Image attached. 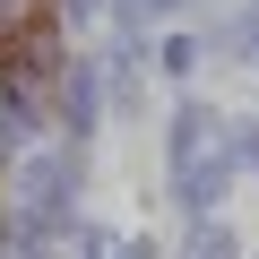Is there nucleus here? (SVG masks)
Returning a JSON list of instances; mask_svg holds the SVG:
<instances>
[{"label": "nucleus", "mask_w": 259, "mask_h": 259, "mask_svg": "<svg viewBox=\"0 0 259 259\" xmlns=\"http://www.w3.org/2000/svg\"><path fill=\"white\" fill-rule=\"evenodd\" d=\"M199 164H216V112L182 104L173 112V173H199Z\"/></svg>", "instance_id": "obj_1"}, {"label": "nucleus", "mask_w": 259, "mask_h": 259, "mask_svg": "<svg viewBox=\"0 0 259 259\" xmlns=\"http://www.w3.org/2000/svg\"><path fill=\"white\" fill-rule=\"evenodd\" d=\"M61 199H69V156L26 164V225H52V216H61Z\"/></svg>", "instance_id": "obj_2"}, {"label": "nucleus", "mask_w": 259, "mask_h": 259, "mask_svg": "<svg viewBox=\"0 0 259 259\" xmlns=\"http://www.w3.org/2000/svg\"><path fill=\"white\" fill-rule=\"evenodd\" d=\"M225 164H233V173H242V164L259 173V121H242V130H233V147H225Z\"/></svg>", "instance_id": "obj_3"}, {"label": "nucleus", "mask_w": 259, "mask_h": 259, "mask_svg": "<svg viewBox=\"0 0 259 259\" xmlns=\"http://www.w3.org/2000/svg\"><path fill=\"white\" fill-rule=\"evenodd\" d=\"M104 259H164L156 233H130V242H104Z\"/></svg>", "instance_id": "obj_4"}, {"label": "nucleus", "mask_w": 259, "mask_h": 259, "mask_svg": "<svg viewBox=\"0 0 259 259\" xmlns=\"http://www.w3.org/2000/svg\"><path fill=\"white\" fill-rule=\"evenodd\" d=\"M156 61H164V78H190V61H199V44H190V35H173V44H164Z\"/></svg>", "instance_id": "obj_5"}, {"label": "nucleus", "mask_w": 259, "mask_h": 259, "mask_svg": "<svg viewBox=\"0 0 259 259\" xmlns=\"http://www.w3.org/2000/svg\"><path fill=\"white\" fill-rule=\"evenodd\" d=\"M190 259H233V233H225V225H199V242H190Z\"/></svg>", "instance_id": "obj_6"}, {"label": "nucleus", "mask_w": 259, "mask_h": 259, "mask_svg": "<svg viewBox=\"0 0 259 259\" xmlns=\"http://www.w3.org/2000/svg\"><path fill=\"white\" fill-rule=\"evenodd\" d=\"M233 44H242V61H259V9H250V18L233 26Z\"/></svg>", "instance_id": "obj_7"}, {"label": "nucleus", "mask_w": 259, "mask_h": 259, "mask_svg": "<svg viewBox=\"0 0 259 259\" xmlns=\"http://www.w3.org/2000/svg\"><path fill=\"white\" fill-rule=\"evenodd\" d=\"M61 9H69V18H95V0H61Z\"/></svg>", "instance_id": "obj_8"}]
</instances>
